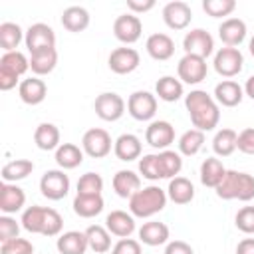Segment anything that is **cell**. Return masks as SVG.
I'll return each mask as SVG.
<instances>
[{
  "mask_svg": "<svg viewBox=\"0 0 254 254\" xmlns=\"http://www.w3.org/2000/svg\"><path fill=\"white\" fill-rule=\"evenodd\" d=\"M185 107L190 115V123L198 131H212L220 121V107L212 95L202 89H192L185 95Z\"/></svg>",
  "mask_w": 254,
  "mask_h": 254,
  "instance_id": "cell-1",
  "label": "cell"
},
{
  "mask_svg": "<svg viewBox=\"0 0 254 254\" xmlns=\"http://www.w3.org/2000/svg\"><path fill=\"white\" fill-rule=\"evenodd\" d=\"M22 228L32 234H44V236H58L64 228V218L56 208L50 206H28L22 212Z\"/></svg>",
  "mask_w": 254,
  "mask_h": 254,
  "instance_id": "cell-2",
  "label": "cell"
},
{
  "mask_svg": "<svg viewBox=\"0 0 254 254\" xmlns=\"http://www.w3.org/2000/svg\"><path fill=\"white\" fill-rule=\"evenodd\" d=\"M167 190H163L157 185L143 187L129 198V212L137 218H149L157 212H161L167 206Z\"/></svg>",
  "mask_w": 254,
  "mask_h": 254,
  "instance_id": "cell-3",
  "label": "cell"
},
{
  "mask_svg": "<svg viewBox=\"0 0 254 254\" xmlns=\"http://www.w3.org/2000/svg\"><path fill=\"white\" fill-rule=\"evenodd\" d=\"M216 196L222 200H242L248 202L254 198V177L242 171H226L220 185L214 189Z\"/></svg>",
  "mask_w": 254,
  "mask_h": 254,
  "instance_id": "cell-4",
  "label": "cell"
},
{
  "mask_svg": "<svg viewBox=\"0 0 254 254\" xmlns=\"http://www.w3.org/2000/svg\"><path fill=\"white\" fill-rule=\"evenodd\" d=\"M115 141H111V135L101 129V127H93V129H87L81 137V149L85 155H89L91 159H103L111 153V147H113Z\"/></svg>",
  "mask_w": 254,
  "mask_h": 254,
  "instance_id": "cell-5",
  "label": "cell"
},
{
  "mask_svg": "<svg viewBox=\"0 0 254 254\" xmlns=\"http://www.w3.org/2000/svg\"><path fill=\"white\" fill-rule=\"evenodd\" d=\"M40 192L50 200H62L69 192V177L62 169H50L40 179Z\"/></svg>",
  "mask_w": 254,
  "mask_h": 254,
  "instance_id": "cell-6",
  "label": "cell"
},
{
  "mask_svg": "<svg viewBox=\"0 0 254 254\" xmlns=\"http://www.w3.org/2000/svg\"><path fill=\"white\" fill-rule=\"evenodd\" d=\"M177 73H179V79L183 83H189V85H196L200 83L202 79H206V73H208V65H206V60L198 58V56H190V54H185L179 64H177Z\"/></svg>",
  "mask_w": 254,
  "mask_h": 254,
  "instance_id": "cell-7",
  "label": "cell"
},
{
  "mask_svg": "<svg viewBox=\"0 0 254 254\" xmlns=\"http://www.w3.org/2000/svg\"><path fill=\"white\" fill-rule=\"evenodd\" d=\"M214 69L218 75L222 77H234L242 71L244 67V56L238 48H220L214 54V62H212Z\"/></svg>",
  "mask_w": 254,
  "mask_h": 254,
  "instance_id": "cell-8",
  "label": "cell"
},
{
  "mask_svg": "<svg viewBox=\"0 0 254 254\" xmlns=\"http://www.w3.org/2000/svg\"><path fill=\"white\" fill-rule=\"evenodd\" d=\"M127 111L137 121H151L157 113V95L151 91H133L127 99Z\"/></svg>",
  "mask_w": 254,
  "mask_h": 254,
  "instance_id": "cell-9",
  "label": "cell"
},
{
  "mask_svg": "<svg viewBox=\"0 0 254 254\" xmlns=\"http://www.w3.org/2000/svg\"><path fill=\"white\" fill-rule=\"evenodd\" d=\"M93 109H95V115L99 119H103V121H117L125 113V101H123V97L119 93L105 91V93H99L95 97Z\"/></svg>",
  "mask_w": 254,
  "mask_h": 254,
  "instance_id": "cell-10",
  "label": "cell"
},
{
  "mask_svg": "<svg viewBox=\"0 0 254 254\" xmlns=\"http://www.w3.org/2000/svg\"><path fill=\"white\" fill-rule=\"evenodd\" d=\"M183 50H185V54L198 56V58L206 60L214 52V40H212V36L206 30L194 28V30H190V32L185 34V38H183Z\"/></svg>",
  "mask_w": 254,
  "mask_h": 254,
  "instance_id": "cell-11",
  "label": "cell"
},
{
  "mask_svg": "<svg viewBox=\"0 0 254 254\" xmlns=\"http://www.w3.org/2000/svg\"><path fill=\"white\" fill-rule=\"evenodd\" d=\"M24 44H26L30 54H36V52H42V50H50V48H56V34L48 24L38 22V24H32L26 30Z\"/></svg>",
  "mask_w": 254,
  "mask_h": 254,
  "instance_id": "cell-12",
  "label": "cell"
},
{
  "mask_svg": "<svg viewBox=\"0 0 254 254\" xmlns=\"http://www.w3.org/2000/svg\"><path fill=\"white\" fill-rule=\"evenodd\" d=\"M141 64V56L137 50L133 48H115L111 54H109V60H107V65L113 73L117 75H127L131 71H135Z\"/></svg>",
  "mask_w": 254,
  "mask_h": 254,
  "instance_id": "cell-13",
  "label": "cell"
},
{
  "mask_svg": "<svg viewBox=\"0 0 254 254\" xmlns=\"http://www.w3.org/2000/svg\"><path fill=\"white\" fill-rule=\"evenodd\" d=\"M143 24L135 14H121L113 22V36L121 44H135L141 38Z\"/></svg>",
  "mask_w": 254,
  "mask_h": 254,
  "instance_id": "cell-14",
  "label": "cell"
},
{
  "mask_svg": "<svg viewBox=\"0 0 254 254\" xmlns=\"http://www.w3.org/2000/svg\"><path fill=\"white\" fill-rule=\"evenodd\" d=\"M145 141L159 151L169 149V145L175 141V127L169 121H151L149 127L145 129Z\"/></svg>",
  "mask_w": 254,
  "mask_h": 254,
  "instance_id": "cell-15",
  "label": "cell"
},
{
  "mask_svg": "<svg viewBox=\"0 0 254 254\" xmlns=\"http://www.w3.org/2000/svg\"><path fill=\"white\" fill-rule=\"evenodd\" d=\"M192 20V10L187 2L183 0H175L165 4L163 8V22L171 28V30H185Z\"/></svg>",
  "mask_w": 254,
  "mask_h": 254,
  "instance_id": "cell-16",
  "label": "cell"
},
{
  "mask_svg": "<svg viewBox=\"0 0 254 254\" xmlns=\"http://www.w3.org/2000/svg\"><path fill=\"white\" fill-rule=\"evenodd\" d=\"M24 204H26V192L16 183L0 185V210L4 214H14L22 210Z\"/></svg>",
  "mask_w": 254,
  "mask_h": 254,
  "instance_id": "cell-17",
  "label": "cell"
},
{
  "mask_svg": "<svg viewBox=\"0 0 254 254\" xmlns=\"http://www.w3.org/2000/svg\"><path fill=\"white\" fill-rule=\"evenodd\" d=\"M246 24L240 18H226L218 26V38L226 48H236L246 40Z\"/></svg>",
  "mask_w": 254,
  "mask_h": 254,
  "instance_id": "cell-18",
  "label": "cell"
},
{
  "mask_svg": "<svg viewBox=\"0 0 254 254\" xmlns=\"http://www.w3.org/2000/svg\"><path fill=\"white\" fill-rule=\"evenodd\" d=\"M105 228L117 238H129L135 232V216L125 210H111L105 216Z\"/></svg>",
  "mask_w": 254,
  "mask_h": 254,
  "instance_id": "cell-19",
  "label": "cell"
},
{
  "mask_svg": "<svg viewBox=\"0 0 254 254\" xmlns=\"http://www.w3.org/2000/svg\"><path fill=\"white\" fill-rule=\"evenodd\" d=\"M18 95L26 105H40L48 95V85L38 75L22 79L18 85Z\"/></svg>",
  "mask_w": 254,
  "mask_h": 254,
  "instance_id": "cell-20",
  "label": "cell"
},
{
  "mask_svg": "<svg viewBox=\"0 0 254 254\" xmlns=\"http://www.w3.org/2000/svg\"><path fill=\"white\" fill-rule=\"evenodd\" d=\"M145 50H147V54H149L153 60L165 62V60H171V58H173V54H175V42H173V38H171L169 34L157 32V34H151V36L147 38Z\"/></svg>",
  "mask_w": 254,
  "mask_h": 254,
  "instance_id": "cell-21",
  "label": "cell"
},
{
  "mask_svg": "<svg viewBox=\"0 0 254 254\" xmlns=\"http://www.w3.org/2000/svg\"><path fill=\"white\" fill-rule=\"evenodd\" d=\"M244 97V87L234 79H222L214 87V101L222 107H236Z\"/></svg>",
  "mask_w": 254,
  "mask_h": 254,
  "instance_id": "cell-22",
  "label": "cell"
},
{
  "mask_svg": "<svg viewBox=\"0 0 254 254\" xmlns=\"http://www.w3.org/2000/svg\"><path fill=\"white\" fill-rule=\"evenodd\" d=\"M141 139L133 133H123L115 139L113 143V153L119 161H135V159H141Z\"/></svg>",
  "mask_w": 254,
  "mask_h": 254,
  "instance_id": "cell-23",
  "label": "cell"
},
{
  "mask_svg": "<svg viewBox=\"0 0 254 254\" xmlns=\"http://www.w3.org/2000/svg\"><path fill=\"white\" fill-rule=\"evenodd\" d=\"M113 190L121 198H131L137 190H141V177L129 169L117 171L113 175Z\"/></svg>",
  "mask_w": 254,
  "mask_h": 254,
  "instance_id": "cell-24",
  "label": "cell"
},
{
  "mask_svg": "<svg viewBox=\"0 0 254 254\" xmlns=\"http://www.w3.org/2000/svg\"><path fill=\"white\" fill-rule=\"evenodd\" d=\"M169 226L159 220H149L139 228V242L147 246H161L169 242Z\"/></svg>",
  "mask_w": 254,
  "mask_h": 254,
  "instance_id": "cell-25",
  "label": "cell"
},
{
  "mask_svg": "<svg viewBox=\"0 0 254 254\" xmlns=\"http://www.w3.org/2000/svg\"><path fill=\"white\" fill-rule=\"evenodd\" d=\"M56 248H58L60 254H85L89 244H87L85 232L69 230V232L60 234V238L56 242Z\"/></svg>",
  "mask_w": 254,
  "mask_h": 254,
  "instance_id": "cell-26",
  "label": "cell"
},
{
  "mask_svg": "<svg viewBox=\"0 0 254 254\" xmlns=\"http://www.w3.org/2000/svg\"><path fill=\"white\" fill-rule=\"evenodd\" d=\"M167 196L175 204H189L194 198V185L187 177H175L169 181Z\"/></svg>",
  "mask_w": 254,
  "mask_h": 254,
  "instance_id": "cell-27",
  "label": "cell"
},
{
  "mask_svg": "<svg viewBox=\"0 0 254 254\" xmlns=\"http://www.w3.org/2000/svg\"><path fill=\"white\" fill-rule=\"evenodd\" d=\"M226 171H228V169L222 165L220 159L208 157V159H204L202 165H200V183H202L204 187L216 189V187L220 185V181L224 179Z\"/></svg>",
  "mask_w": 254,
  "mask_h": 254,
  "instance_id": "cell-28",
  "label": "cell"
},
{
  "mask_svg": "<svg viewBox=\"0 0 254 254\" xmlns=\"http://www.w3.org/2000/svg\"><path fill=\"white\" fill-rule=\"evenodd\" d=\"M71 206L77 216L93 218L103 210V196L101 194H75Z\"/></svg>",
  "mask_w": 254,
  "mask_h": 254,
  "instance_id": "cell-29",
  "label": "cell"
},
{
  "mask_svg": "<svg viewBox=\"0 0 254 254\" xmlns=\"http://www.w3.org/2000/svg\"><path fill=\"white\" fill-rule=\"evenodd\" d=\"M62 26L67 32L79 34L89 26V12L83 6H69L62 14Z\"/></svg>",
  "mask_w": 254,
  "mask_h": 254,
  "instance_id": "cell-30",
  "label": "cell"
},
{
  "mask_svg": "<svg viewBox=\"0 0 254 254\" xmlns=\"http://www.w3.org/2000/svg\"><path fill=\"white\" fill-rule=\"evenodd\" d=\"M34 143L42 151H56L60 143V129L54 123H40L34 131Z\"/></svg>",
  "mask_w": 254,
  "mask_h": 254,
  "instance_id": "cell-31",
  "label": "cell"
},
{
  "mask_svg": "<svg viewBox=\"0 0 254 254\" xmlns=\"http://www.w3.org/2000/svg\"><path fill=\"white\" fill-rule=\"evenodd\" d=\"M183 81L179 77L173 75H163L159 77V81L155 83V93L159 95V99L167 101V103H175L183 97Z\"/></svg>",
  "mask_w": 254,
  "mask_h": 254,
  "instance_id": "cell-32",
  "label": "cell"
},
{
  "mask_svg": "<svg viewBox=\"0 0 254 254\" xmlns=\"http://www.w3.org/2000/svg\"><path fill=\"white\" fill-rule=\"evenodd\" d=\"M56 163L60 165L62 171L75 169L83 163V149H79L73 143H62L56 149Z\"/></svg>",
  "mask_w": 254,
  "mask_h": 254,
  "instance_id": "cell-33",
  "label": "cell"
},
{
  "mask_svg": "<svg viewBox=\"0 0 254 254\" xmlns=\"http://www.w3.org/2000/svg\"><path fill=\"white\" fill-rule=\"evenodd\" d=\"M56 64H58V52H56V48L30 54V69L36 75H48V73H52L54 67H56Z\"/></svg>",
  "mask_w": 254,
  "mask_h": 254,
  "instance_id": "cell-34",
  "label": "cell"
},
{
  "mask_svg": "<svg viewBox=\"0 0 254 254\" xmlns=\"http://www.w3.org/2000/svg\"><path fill=\"white\" fill-rule=\"evenodd\" d=\"M85 236H87L89 248H91L95 254H105V252L111 250V232H109L105 226L91 224V226H87Z\"/></svg>",
  "mask_w": 254,
  "mask_h": 254,
  "instance_id": "cell-35",
  "label": "cell"
},
{
  "mask_svg": "<svg viewBox=\"0 0 254 254\" xmlns=\"http://www.w3.org/2000/svg\"><path fill=\"white\" fill-rule=\"evenodd\" d=\"M157 161H159V171H161L163 179H175L181 173V169H183L181 153L171 151V149L159 151L157 153Z\"/></svg>",
  "mask_w": 254,
  "mask_h": 254,
  "instance_id": "cell-36",
  "label": "cell"
},
{
  "mask_svg": "<svg viewBox=\"0 0 254 254\" xmlns=\"http://www.w3.org/2000/svg\"><path fill=\"white\" fill-rule=\"evenodd\" d=\"M32 171H34V163L30 159H14L2 167V181L16 183V181H22L28 175H32Z\"/></svg>",
  "mask_w": 254,
  "mask_h": 254,
  "instance_id": "cell-37",
  "label": "cell"
},
{
  "mask_svg": "<svg viewBox=\"0 0 254 254\" xmlns=\"http://www.w3.org/2000/svg\"><path fill=\"white\" fill-rule=\"evenodd\" d=\"M26 38V32L14 22H2L0 24V48L4 52H16L20 42Z\"/></svg>",
  "mask_w": 254,
  "mask_h": 254,
  "instance_id": "cell-38",
  "label": "cell"
},
{
  "mask_svg": "<svg viewBox=\"0 0 254 254\" xmlns=\"http://www.w3.org/2000/svg\"><path fill=\"white\" fill-rule=\"evenodd\" d=\"M236 139L238 133L234 129H220L216 131L214 139H212V151L218 157H230L236 151Z\"/></svg>",
  "mask_w": 254,
  "mask_h": 254,
  "instance_id": "cell-39",
  "label": "cell"
},
{
  "mask_svg": "<svg viewBox=\"0 0 254 254\" xmlns=\"http://www.w3.org/2000/svg\"><path fill=\"white\" fill-rule=\"evenodd\" d=\"M0 69H6L14 75H24L30 69V58H26L22 52H4L0 58Z\"/></svg>",
  "mask_w": 254,
  "mask_h": 254,
  "instance_id": "cell-40",
  "label": "cell"
},
{
  "mask_svg": "<svg viewBox=\"0 0 254 254\" xmlns=\"http://www.w3.org/2000/svg\"><path fill=\"white\" fill-rule=\"evenodd\" d=\"M177 145H179V153L181 155L192 157V155H196L202 149V145H204V133L198 131V129H189V131H185L179 137V143Z\"/></svg>",
  "mask_w": 254,
  "mask_h": 254,
  "instance_id": "cell-41",
  "label": "cell"
},
{
  "mask_svg": "<svg viewBox=\"0 0 254 254\" xmlns=\"http://www.w3.org/2000/svg\"><path fill=\"white\" fill-rule=\"evenodd\" d=\"M103 179L99 173H85L77 181V194H101Z\"/></svg>",
  "mask_w": 254,
  "mask_h": 254,
  "instance_id": "cell-42",
  "label": "cell"
},
{
  "mask_svg": "<svg viewBox=\"0 0 254 254\" xmlns=\"http://www.w3.org/2000/svg\"><path fill=\"white\" fill-rule=\"evenodd\" d=\"M236 8L234 0H202V10L210 16V18H222V16H230Z\"/></svg>",
  "mask_w": 254,
  "mask_h": 254,
  "instance_id": "cell-43",
  "label": "cell"
},
{
  "mask_svg": "<svg viewBox=\"0 0 254 254\" xmlns=\"http://www.w3.org/2000/svg\"><path fill=\"white\" fill-rule=\"evenodd\" d=\"M139 173L147 179V181H161V171H159V161L157 155H143L139 159Z\"/></svg>",
  "mask_w": 254,
  "mask_h": 254,
  "instance_id": "cell-44",
  "label": "cell"
},
{
  "mask_svg": "<svg viewBox=\"0 0 254 254\" xmlns=\"http://www.w3.org/2000/svg\"><path fill=\"white\" fill-rule=\"evenodd\" d=\"M0 254H34V244L26 238H12L0 244Z\"/></svg>",
  "mask_w": 254,
  "mask_h": 254,
  "instance_id": "cell-45",
  "label": "cell"
},
{
  "mask_svg": "<svg viewBox=\"0 0 254 254\" xmlns=\"http://www.w3.org/2000/svg\"><path fill=\"white\" fill-rule=\"evenodd\" d=\"M234 224L240 232L254 234V206H242L234 216Z\"/></svg>",
  "mask_w": 254,
  "mask_h": 254,
  "instance_id": "cell-46",
  "label": "cell"
},
{
  "mask_svg": "<svg viewBox=\"0 0 254 254\" xmlns=\"http://www.w3.org/2000/svg\"><path fill=\"white\" fill-rule=\"evenodd\" d=\"M20 232V224L16 222V218H12L10 214H2L0 216V242L18 238Z\"/></svg>",
  "mask_w": 254,
  "mask_h": 254,
  "instance_id": "cell-47",
  "label": "cell"
},
{
  "mask_svg": "<svg viewBox=\"0 0 254 254\" xmlns=\"http://www.w3.org/2000/svg\"><path fill=\"white\" fill-rule=\"evenodd\" d=\"M111 254H143L141 242L135 240V238H119V240L113 244Z\"/></svg>",
  "mask_w": 254,
  "mask_h": 254,
  "instance_id": "cell-48",
  "label": "cell"
},
{
  "mask_svg": "<svg viewBox=\"0 0 254 254\" xmlns=\"http://www.w3.org/2000/svg\"><path fill=\"white\" fill-rule=\"evenodd\" d=\"M236 149L244 155H254V127H246L238 133Z\"/></svg>",
  "mask_w": 254,
  "mask_h": 254,
  "instance_id": "cell-49",
  "label": "cell"
},
{
  "mask_svg": "<svg viewBox=\"0 0 254 254\" xmlns=\"http://www.w3.org/2000/svg\"><path fill=\"white\" fill-rule=\"evenodd\" d=\"M165 254H194V250L185 240H173V242H167Z\"/></svg>",
  "mask_w": 254,
  "mask_h": 254,
  "instance_id": "cell-50",
  "label": "cell"
},
{
  "mask_svg": "<svg viewBox=\"0 0 254 254\" xmlns=\"http://www.w3.org/2000/svg\"><path fill=\"white\" fill-rule=\"evenodd\" d=\"M127 8L131 10V14H143L155 8V0H127Z\"/></svg>",
  "mask_w": 254,
  "mask_h": 254,
  "instance_id": "cell-51",
  "label": "cell"
},
{
  "mask_svg": "<svg viewBox=\"0 0 254 254\" xmlns=\"http://www.w3.org/2000/svg\"><path fill=\"white\" fill-rule=\"evenodd\" d=\"M18 75H14V73H10V71H6V69H0V89L2 91H10V89H14L16 87V83H18Z\"/></svg>",
  "mask_w": 254,
  "mask_h": 254,
  "instance_id": "cell-52",
  "label": "cell"
},
{
  "mask_svg": "<svg viewBox=\"0 0 254 254\" xmlns=\"http://www.w3.org/2000/svg\"><path fill=\"white\" fill-rule=\"evenodd\" d=\"M236 254H254V238H244L236 246Z\"/></svg>",
  "mask_w": 254,
  "mask_h": 254,
  "instance_id": "cell-53",
  "label": "cell"
},
{
  "mask_svg": "<svg viewBox=\"0 0 254 254\" xmlns=\"http://www.w3.org/2000/svg\"><path fill=\"white\" fill-rule=\"evenodd\" d=\"M244 93H246L250 99H254V75H250V77L246 79V83H244Z\"/></svg>",
  "mask_w": 254,
  "mask_h": 254,
  "instance_id": "cell-54",
  "label": "cell"
},
{
  "mask_svg": "<svg viewBox=\"0 0 254 254\" xmlns=\"http://www.w3.org/2000/svg\"><path fill=\"white\" fill-rule=\"evenodd\" d=\"M248 50H250V54H252V58H254V36H252L250 42H248Z\"/></svg>",
  "mask_w": 254,
  "mask_h": 254,
  "instance_id": "cell-55",
  "label": "cell"
}]
</instances>
